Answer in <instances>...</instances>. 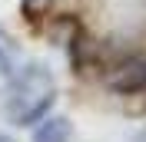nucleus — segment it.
Instances as JSON below:
<instances>
[{
    "label": "nucleus",
    "mask_w": 146,
    "mask_h": 142,
    "mask_svg": "<svg viewBox=\"0 0 146 142\" xmlns=\"http://www.w3.org/2000/svg\"><path fill=\"white\" fill-rule=\"evenodd\" d=\"M66 139H70V126L63 119H46L33 132V142H66Z\"/></svg>",
    "instance_id": "nucleus-1"
}]
</instances>
